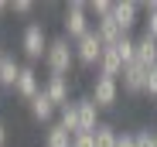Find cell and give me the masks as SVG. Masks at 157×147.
Returning a JSON list of instances; mask_svg holds the SVG:
<instances>
[{"label": "cell", "mask_w": 157, "mask_h": 147, "mask_svg": "<svg viewBox=\"0 0 157 147\" xmlns=\"http://www.w3.org/2000/svg\"><path fill=\"white\" fill-rule=\"evenodd\" d=\"M75 65H78V58H75V44H72L65 34L51 38L48 55H44V68H48V75H62V79H68Z\"/></svg>", "instance_id": "1"}, {"label": "cell", "mask_w": 157, "mask_h": 147, "mask_svg": "<svg viewBox=\"0 0 157 147\" xmlns=\"http://www.w3.org/2000/svg\"><path fill=\"white\" fill-rule=\"evenodd\" d=\"M48 44H51V38H48V31H44L41 21H28V24H24V31H21V52H24V58H31V62L44 58L48 55Z\"/></svg>", "instance_id": "2"}, {"label": "cell", "mask_w": 157, "mask_h": 147, "mask_svg": "<svg viewBox=\"0 0 157 147\" xmlns=\"http://www.w3.org/2000/svg\"><path fill=\"white\" fill-rule=\"evenodd\" d=\"M62 28H65V38L75 44L78 38H86L92 31V21H89V7L82 4V0H72V4L65 7V17H62Z\"/></svg>", "instance_id": "3"}, {"label": "cell", "mask_w": 157, "mask_h": 147, "mask_svg": "<svg viewBox=\"0 0 157 147\" xmlns=\"http://www.w3.org/2000/svg\"><path fill=\"white\" fill-rule=\"evenodd\" d=\"M120 79H109V75H96L92 79V103L99 106V110H113L116 103H120Z\"/></svg>", "instance_id": "4"}, {"label": "cell", "mask_w": 157, "mask_h": 147, "mask_svg": "<svg viewBox=\"0 0 157 147\" xmlns=\"http://www.w3.org/2000/svg\"><path fill=\"white\" fill-rule=\"evenodd\" d=\"M102 52H106V44L99 41L96 31H89L86 38H78V41H75V58H78V65H96V68H99Z\"/></svg>", "instance_id": "5"}, {"label": "cell", "mask_w": 157, "mask_h": 147, "mask_svg": "<svg viewBox=\"0 0 157 147\" xmlns=\"http://www.w3.org/2000/svg\"><path fill=\"white\" fill-rule=\"evenodd\" d=\"M140 14H144V7L137 4V0H120V4H113V21L120 24L123 34H130L140 24Z\"/></svg>", "instance_id": "6"}, {"label": "cell", "mask_w": 157, "mask_h": 147, "mask_svg": "<svg viewBox=\"0 0 157 147\" xmlns=\"http://www.w3.org/2000/svg\"><path fill=\"white\" fill-rule=\"evenodd\" d=\"M147 72L150 68H144V65H126L123 68V75H120V89L126 92V96H144L147 92Z\"/></svg>", "instance_id": "7"}, {"label": "cell", "mask_w": 157, "mask_h": 147, "mask_svg": "<svg viewBox=\"0 0 157 147\" xmlns=\"http://www.w3.org/2000/svg\"><path fill=\"white\" fill-rule=\"evenodd\" d=\"M75 106H78V133H96V127L102 120H99V106L92 103V96L75 99Z\"/></svg>", "instance_id": "8"}, {"label": "cell", "mask_w": 157, "mask_h": 147, "mask_svg": "<svg viewBox=\"0 0 157 147\" xmlns=\"http://www.w3.org/2000/svg\"><path fill=\"white\" fill-rule=\"evenodd\" d=\"M41 89H44V86H41L38 68H34V65H24V68H21V79H17V86H14V92L21 96V99H28V103H31Z\"/></svg>", "instance_id": "9"}, {"label": "cell", "mask_w": 157, "mask_h": 147, "mask_svg": "<svg viewBox=\"0 0 157 147\" xmlns=\"http://www.w3.org/2000/svg\"><path fill=\"white\" fill-rule=\"evenodd\" d=\"M44 96L55 103V110L68 106V103H72V99H68V79H62V75H48V79H44Z\"/></svg>", "instance_id": "10"}, {"label": "cell", "mask_w": 157, "mask_h": 147, "mask_svg": "<svg viewBox=\"0 0 157 147\" xmlns=\"http://www.w3.org/2000/svg\"><path fill=\"white\" fill-rule=\"evenodd\" d=\"M92 31L99 34V41L106 44V48H113V44H120V41L126 38V34L120 31V24L113 21V14H109V17H102V21H96V24H92Z\"/></svg>", "instance_id": "11"}, {"label": "cell", "mask_w": 157, "mask_h": 147, "mask_svg": "<svg viewBox=\"0 0 157 147\" xmlns=\"http://www.w3.org/2000/svg\"><path fill=\"white\" fill-rule=\"evenodd\" d=\"M137 65H144V68L157 65V38H150V34L137 38Z\"/></svg>", "instance_id": "12"}, {"label": "cell", "mask_w": 157, "mask_h": 147, "mask_svg": "<svg viewBox=\"0 0 157 147\" xmlns=\"http://www.w3.org/2000/svg\"><path fill=\"white\" fill-rule=\"evenodd\" d=\"M123 58L116 55V48H106L102 52V58H99V75H109V79H120L123 75Z\"/></svg>", "instance_id": "13"}, {"label": "cell", "mask_w": 157, "mask_h": 147, "mask_svg": "<svg viewBox=\"0 0 157 147\" xmlns=\"http://www.w3.org/2000/svg\"><path fill=\"white\" fill-rule=\"evenodd\" d=\"M31 116L38 120V123H48V127H51V116H55V103H51L48 96H44V89H41L34 99H31Z\"/></svg>", "instance_id": "14"}, {"label": "cell", "mask_w": 157, "mask_h": 147, "mask_svg": "<svg viewBox=\"0 0 157 147\" xmlns=\"http://www.w3.org/2000/svg\"><path fill=\"white\" fill-rule=\"evenodd\" d=\"M21 62L14 58V55H7V62H4V68H0V89H14L17 86V79H21Z\"/></svg>", "instance_id": "15"}, {"label": "cell", "mask_w": 157, "mask_h": 147, "mask_svg": "<svg viewBox=\"0 0 157 147\" xmlns=\"http://www.w3.org/2000/svg\"><path fill=\"white\" fill-rule=\"evenodd\" d=\"M72 137L75 133H68L62 123H51L48 133H44V147H72Z\"/></svg>", "instance_id": "16"}, {"label": "cell", "mask_w": 157, "mask_h": 147, "mask_svg": "<svg viewBox=\"0 0 157 147\" xmlns=\"http://www.w3.org/2000/svg\"><path fill=\"white\" fill-rule=\"evenodd\" d=\"M92 137H96V147H116V140H120V130H116L113 123H99Z\"/></svg>", "instance_id": "17"}, {"label": "cell", "mask_w": 157, "mask_h": 147, "mask_svg": "<svg viewBox=\"0 0 157 147\" xmlns=\"http://www.w3.org/2000/svg\"><path fill=\"white\" fill-rule=\"evenodd\" d=\"M58 123H62L68 133H78V106H75V99L58 110Z\"/></svg>", "instance_id": "18"}, {"label": "cell", "mask_w": 157, "mask_h": 147, "mask_svg": "<svg viewBox=\"0 0 157 147\" xmlns=\"http://www.w3.org/2000/svg\"><path fill=\"white\" fill-rule=\"evenodd\" d=\"M144 7V34L157 38V0H150V4H140Z\"/></svg>", "instance_id": "19"}, {"label": "cell", "mask_w": 157, "mask_h": 147, "mask_svg": "<svg viewBox=\"0 0 157 147\" xmlns=\"http://www.w3.org/2000/svg\"><path fill=\"white\" fill-rule=\"evenodd\" d=\"M86 7H89V14H92L96 21H102V17L113 14V4H109V0H92V4H86Z\"/></svg>", "instance_id": "20"}, {"label": "cell", "mask_w": 157, "mask_h": 147, "mask_svg": "<svg viewBox=\"0 0 157 147\" xmlns=\"http://www.w3.org/2000/svg\"><path fill=\"white\" fill-rule=\"evenodd\" d=\"M133 140H137V147H157V140H154V130H150V127L137 130V133H133Z\"/></svg>", "instance_id": "21"}, {"label": "cell", "mask_w": 157, "mask_h": 147, "mask_svg": "<svg viewBox=\"0 0 157 147\" xmlns=\"http://www.w3.org/2000/svg\"><path fill=\"white\" fill-rule=\"evenodd\" d=\"M72 147H96V137L92 133H75L72 137Z\"/></svg>", "instance_id": "22"}, {"label": "cell", "mask_w": 157, "mask_h": 147, "mask_svg": "<svg viewBox=\"0 0 157 147\" xmlns=\"http://www.w3.org/2000/svg\"><path fill=\"white\" fill-rule=\"evenodd\" d=\"M144 96H157V65L147 72V92Z\"/></svg>", "instance_id": "23"}, {"label": "cell", "mask_w": 157, "mask_h": 147, "mask_svg": "<svg viewBox=\"0 0 157 147\" xmlns=\"http://www.w3.org/2000/svg\"><path fill=\"white\" fill-rule=\"evenodd\" d=\"M10 10H14V14H31L34 4H31V0H17V4H10Z\"/></svg>", "instance_id": "24"}, {"label": "cell", "mask_w": 157, "mask_h": 147, "mask_svg": "<svg viewBox=\"0 0 157 147\" xmlns=\"http://www.w3.org/2000/svg\"><path fill=\"white\" fill-rule=\"evenodd\" d=\"M116 147H137V140H133V133H120V140H116Z\"/></svg>", "instance_id": "25"}, {"label": "cell", "mask_w": 157, "mask_h": 147, "mask_svg": "<svg viewBox=\"0 0 157 147\" xmlns=\"http://www.w3.org/2000/svg\"><path fill=\"white\" fill-rule=\"evenodd\" d=\"M4 144H7V127L0 123V147H4Z\"/></svg>", "instance_id": "26"}, {"label": "cell", "mask_w": 157, "mask_h": 147, "mask_svg": "<svg viewBox=\"0 0 157 147\" xmlns=\"http://www.w3.org/2000/svg\"><path fill=\"white\" fill-rule=\"evenodd\" d=\"M4 62H7V52H4V48H0V68H4Z\"/></svg>", "instance_id": "27"}, {"label": "cell", "mask_w": 157, "mask_h": 147, "mask_svg": "<svg viewBox=\"0 0 157 147\" xmlns=\"http://www.w3.org/2000/svg\"><path fill=\"white\" fill-rule=\"evenodd\" d=\"M10 10V4H4V0H0V14H7Z\"/></svg>", "instance_id": "28"}, {"label": "cell", "mask_w": 157, "mask_h": 147, "mask_svg": "<svg viewBox=\"0 0 157 147\" xmlns=\"http://www.w3.org/2000/svg\"><path fill=\"white\" fill-rule=\"evenodd\" d=\"M154 140H157V130H154Z\"/></svg>", "instance_id": "29"}]
</instances>
